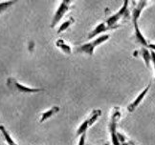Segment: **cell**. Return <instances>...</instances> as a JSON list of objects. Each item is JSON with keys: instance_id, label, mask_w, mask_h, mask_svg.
<instances>
[{"instance_id": "4", "label": "cell", "mask_w": 155, "mask_h": 145, "mask_svg": "<svg viewBox=\"0 0 155 145\" xmlns=\"http://www.w3.org/2000/svg\"><path fill=\"white\" fill-rule=\"evenodd\" d=\"M71 5H72V2H71L70 0H64V1L61 2L58 10L56 11L55 14H54V16H53V19H52L51 25H50L51 28H55L58 25V22L62 19L64 14L70 10Z\"/></svg>"}, {"instance_id": "11", "label": "cell", "mask_w": 155, "mask_h": 145, "mask_svg": "<svg viewBox=\"0 0 155 145\" xmlns=\"http://www.w3.org/2000/svg\"><path fill=\"white\" fill-rule=\"evenodd\" d=\"M101 114H102V111H101L100 109H95V110H93V111L90 113V114L88 116V118H86V119H87V121H88L89 126L91 127L95 122H96L97 120L100 118Z\"/></svg>"}, {"instance_id": "21", "label": "cell", "mask_w": 155, "mask_h": 145, "mask_svg": "<svg viewBox=\"0 0 155 145\" xmlns=\"http://www.w3.org/2000/svg\"><path fill=\"white\" fill-rule=\"evenodd\" d=\"M147 49H150V50L155 52V43H148Z\"/></svg>"}, {"instance_id": "10", "label": "cell", "mask_w": 155, "mask_h": 145, "mask_svg": "<svg viewBox=\"0 0 155 145\" xmlns=\"http://www.w3.org/2000/svg\"><path fill=\"white\" fill-rule=\"evenodd\" d=\"M140 54L143 60L145 61V64L147 67H150V65L151 63V52L146 47H142V49L140 50Z\"/></svg>"}, {"instance_id": "13", "label": "cell", "mask_w": 155, "mask_h": 145, "mask_svg": "<svg viewBox=\"0 0 155 145\" xmlns=\"http://www.w3.org/2000/svg\"><path fill=\"white\" fill-rule=\"evenodd\" d=\"M0 132L2 133V135H3V137H4V140H6V142H7L9 145H17V144L14 141L13 138H12V137L10 136L9 132L7 131V129H6L3 125H0Z\"/></svg>"}, {"instance_id": "2", "label": "cell", "mask_w": 155, "mask_h": 145, "mask_svg": "<svg viewBox=\"0 0 155 145\" xmlns=\"http://www.w3.org/2000/svg\"><path fill=\"white\" fill-rule=\"evenodd\" d=\"M7 85L11 90H14L17 93H22V94H31V93H38L43 91L42 88H32L23 85V84L19 83L15 78L14 77H9L7 79Z\"/></svg>"}, {"instance_id": "3", "label": "cell", "mask_w": 155, "mask_h": 145, "mask_svg": "<svg viewBox=\"0 0 155 145\" xmlns=\"http://www.w3.org/2000/svg\"><path fill=\"white\" fill-rule=\"evenodd\" d=\"M128 4H129L128 1H124L121 9L119 10L117 13H115L114 14H112L111 16H109L108 18H107V19L105 20V23L107 24V26L115 28V29H117L119 27L117 25L118 21L120 20L121 18L129 15V13H128Z\"/></svg>"}, {"instance_id": "19", "label": "cell", "mask_w": 155, "mask_h": 145, "mask_svg": "<svg viewBox=\"0 0 155 145\" xmlns=\"http://www.w3.org/2000/svg\"><path fill=\"white\" fill-rule=\"evenodd\" d=\"M79 143H78V145H85V140H86V133H84V134H82L81 136L79 137Z\"/></svg>"}, {"instance_id": "12", "label": "cell", "mask_w": 155, "mask_h": 145, "mask_svg": "<svg viewBox=\"0 0 155 145\" xmlns=\"http://www.w3.org/2000/svg\"><path fill=\"white\" fill-rule=\"evenodd\" d=\"M56 46L58 48H59L63 53H67V54H71V53H72V49H71V47L65 43V41L63 39H58L56 41Z\"/></svg>"}, {"instance_id": "14", "label": "cell", "mask_w": 155, "mask_h": 145, "mask_svg": "<svg viewBox=\"0 0 155 145\" xmlns=\"http://www.w3.org/2000/svg\"><path fill=\"white\" fill-rule=\"evenodd\" d=\"M89 124H88V121H87V119H84L82 121V123L79 126V128L77 129V132H76V136L77 137H80L81 136L82 134H84V133L87 132L88 128H89Z\"/></svg>"}, {"instance_id": "5", "label": "cell", "mask_w": 155, "mask_h": 145, "mask_svg": "<svg viewBox=\"0 0 155 145\" xmlns=\"http://www.w3.org/2000/svg\"><path fill=\"white\" fill-rule=\"evenodd\" d=\"M111 30H115V28H112V27H109L107 26V24L104 22H101L99 23L98 25L95 27L92 31L89 33L88 34V39H92V38H96V36L102 35V34H104L105 32L107 31H111Z\"/></svg>"}, {"instance_id": "6", "label": "cell", "mask_w": 155, "mask_h": 145, "mask_svg": "<svg viewBox=\"0 0 155 145\" xmlns=\"http://www.w3.org/2000/svg\"><path fill=\"white\" fill-rule=\"evenodd\" d=\"M150 84H148V85L142 91V92L136 96L135 98V99L131 102V103L127 106V111L129 112V113H132V112H134L135 110H136V108L138 107L140 104H141V102L144 100V98H146V95H147V94L148 93V91H150Z\"/></svg>"}, {"instance_id": "17", "label": "cell", "mask_w": 155, "mask_h": 145, "mask_svg": "<svg viewBox=\"0 0 155 145\" xmlns=\"http://www.w3.org/2000/svg\"><path fill=\"white\" fill-rule=\"evenodd\" d=\"M109 133H110V138H111L112 145H122L120 140H119V138H118L117 131H111Z\"/></svg>"}, {"instance_id": "7", "label": "cell", "mask_w": 155, "mask_h": 145, "mask_svg": "<svg viewBox=\"0 0 155 145\" xmlns=\"http://www.w3.org/2000/svg\"><path fill=\"white\" fill-rule=\"evenodd\" d=\"M133 26H134V36H135V40L138 42L139 44H141L143 47H146L147 48L148 46V42L147 40V38L145 37V35L142 34L141 30L139 28V24L138 22L133 23Z\"/></svg>"}, {"instance_id": "8", "label": "cell", "mask_w": 155, "mask_h": 145, "mask_svg": "<svg viewBox=\"0 0 155 145\" xmlns=\"http://www.w3.org/2000/svg\"><path fill=\"white\" fill-rule=\"evenodd\" d=\"M147 5V1H141L136 4V6L132 10V22L133 23H136L139 21V18L141 16L142 11L145 9Z\"/></svg>"}, {"instance_id": "15", "label": "cell", "mask_w": 155, "mask_h": 145, "mask_svg": "<svg viewBox=\"0 0 155 145\" xmlns=\"http://www.w3.org/2000/svg\"><path fill=\"white\" fill-rule=\"evenodd\" d=\"M75 22V19L73 17H70L68 20H66L65 22H63L61 26H59V28H58V34H61V33H62V32H64V31H66V30L72 25V24Z\"/></svg>"}, {"instance_id": "23", "label": "cell", "mask_w": 155, "mask_h": 145, "mask_svg": "<svg viewBox=\"0 0 155 145\" xmlns=\"http://www.w3.org/2000/svg\"><path fill=\"white\" fill-rule=\"evenodd\" d=\"M103 145H110V143H108V142H106V143H104V144H103Z\"/></svg>"}, {"instance_id": "16", "label": "cell", "mask_w": 155, "mask_h": 145, "mask_svg": "<svg viewBox=\"0 0 155 145\" xmlns=\"http://www.w3.org/2000/svg\"><path fill=\"white\" fill-rule=\"evenodd\" d=\"M16 1H5V2H0V14L2 13H4L5 11H7L11 6H13L14 4H15Z\"/></svg>"}, {"instance_id": "20", "label": "cell", "mask_w": 155, "mask_h": 145, "mask_svg": "<svg viewBox=\"0 0 155 145\" xmlns=\"http://www.w3.org/2000/svg\"><path fill=\"white\" fill-rule=\"evenodd\" d=\"M151 52V63L153 64V67H155V52L150 51Z\"/></svg>"}, {"instance_id": "9", "label": "cell", "mask_w": 155, "mask_h": 145, "mask_svg": "<svg viewBox=\"0 0 155 145\" xmlns=\"http://www.w3.org/2000/svg\"><path fill=\"white\" fill-rule=\"evenodd\" d=\"M58 111H59V107L58 106H53V107H51L49 110H47L44 113H42V114H41V118L39 119V122L40 123L44 122L45 120H47V119H49L50 118H52L54 114H57Z\"/></svg>"}, {"instance_id": "22", "label": "cell", "mask_w": 155, "mask_h": 145, "mask_svg": "<svg viewBox=\"0 0 155 145\" xmlns=\"http://www.w3.org/2000/svg\"><path fill=\"white\" fill-rule=\"evenodd\" d=\"M122 145H132V143H131V142L129 141V142H124V143H122Z\"/></svg>"}, {"instance_id": "1", "label": "cell", "mask_w": 155, "mask_h": 145, "mask_svg": "<svg viewBox=\"0 0 155 145\" xmlns=\"http://www.w3.org/2000/svg\"><path fill=\"white\" fill-rule=\"evenodd\" d=\"M110 38V34H102L96 37L95 39H93L92 41L90 42H87V43H84L81 46H79L77 48V52L78 53H85L87 56H92L94 54V51L95 49L101 44L104 43L107 40Z\"/></svg>"}, {"instance_id": "24", "label": "cell", "mask_w": 155, "mask_h": 145, "mask_svg": "<svg viewBox=\"0 0 155 145\" xmlns=\"http://www.w3.org/2000/svg\"><path fill=\"white\" fill-rule=\"evenodd\" d=\"M154 74H155V67H154Z\"/></svg>"}, {"instance_id": "18", "label": "cell", "mask_w": 155, "mask_h": 145, "mask_svg": "<svg viewBox=\"0 0 155 145\" xmlns=\"http://www.w3.org/2000/svg\"><path fill=\"white\" fill-rule=\"evenodd\" d=\"M117 136H118V138H119V140H120L121 144L124 143V142H127V137L126 135H124L123 133L117 131Z\"/></svg>"}]
</instances>
